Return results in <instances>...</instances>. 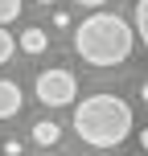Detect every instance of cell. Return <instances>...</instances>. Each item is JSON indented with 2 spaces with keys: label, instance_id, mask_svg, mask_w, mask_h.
I'll list each match as a JSON object with an SVG mask.
<instances>
[{
  "label": "cell",
  "instance_id": "cell-12",
  "mask_svg": "<svg viewBox=\"0 0 148 156\" xmlns=\"http://www.w3.org/2000/svg\"><path fill=\"white\" fill-rule=\"evenodd\" d=\"M74 4H82V8H99V4H107V0H74Z\"/></svg>",
  "mask_w": 148,
  "mask_h": 156
},
{
  "label": "cell",
  "instance_id": "cell-15",
  "mask_svg": "<svg viewBox=\"0 0 148 156\" xmlns=\"http://www.w3.org/2000/svg\"><path fill=\"white\" fill-rule=\"evenodd\" d=\"M37 4H45V8H49V4H58V0H37Z\"/></svg>",
  "mask_w": 148,
  "mask_h": 156
},
{
  "label": "cell",
  "instance_id": "cell-5",
  "mask_svg": "<svg viewBox=\"0 0 148 156\" xmlns=\"http://www.w3.org/2000/svg\"><path fill=\"white\" fill-rule=\"evenodd\" d=\"M16 45L25 49V54H41V49L49 45V37H45V29H37V25H29V29L16 37Z\"/></svg>",
  "mask_w": 148,
  "mask_h": 156
},
{
  "label": "cell",
  "instance_id": "cell-11",
  "mask_svg": "<svg viewBox=\"0 0 148 156\" xmlns=\"http://www.w3.org/2000/svg\"><path fill=\"white\" fill-rule=\"evenodd\" d=\"M54 25H58V29H66V25H70V12H62V8H58V12H54Z\"/></svg>",
  "mask_w": 148,
  "mask_h": 156
},
{
  "label": "cell",
  "instance_id": "cell-14",
  "mask_svg": "<svg viewBox=\"0 0 148 156\" xmlns=\"http://www.w3.org/2000/svg\"><path fill=\"white\" fill-rule=\"evenodd\" d=\"M140 99H144V103H148V82H144V86H140Z\"/></svg>",
  "mask_w": 148,
  "mask_h": 156
},
{
  "label": "cell",
  "instance_id": "cell-4",
  "mask_svg": "<svg viewBox=\"0 0 148 156\" xmlns=\"http://www.w3.org/2000/svg\"><path fill=\"white\" fill-rule=\"evenodd\" d=\"M21 103H25L21 86H16L13 78H0V119H13L16 111H21Z\"/></svg>",
  "mask_w": 148,
  "mask_h": 156
},
{
  "label": "cell",
  "instance_id": "cell-1",
  "mask_svg": "<svg viewBox=\"0 0 148 156\" xmlns=\"http://www.w3.org/2000/svg\"><path fill=\"white\" fill-rule=\"evenodd\" d=\"M132 107H128L119 94H91V99H82L74 107V132L82 136V144H91V148L99 152H111L119 148V144L132 136Z\"/></svg>",
  "mask_w": 148,
  "mask_h": 156
},
{
  "label": "cell",
  "instance_id": "cell-13",
  "mask_svg": "<svg viewBox=\"0 0 148 156\" xmlns=\"http://www.w3.org/2000/svg\"><path fill=\"white\" fill-rule=\"evenodd\" d=\"M140 148L148 152V127H144V132H140Z\"/></svg>",
  "mask_w": 148,
  "mask_h": 156
},
{
  "label": "cell",
  "instance_id": "cell-6",
  "mask_svg": "<svg viewBox=\"0 0 148 156\" xmlns=\"http://www.w3.org/2000/svg\"><path fill=\"white\" fill-rule=\"evenodd\" d=\"M33 140H37L41 148H54V144L62 140V127L49 123V119H41V123H33Z\"/></svg>",
  "mask_w": 148,
  "mask_h": 156
},
{
  "label": "cell",
  "instance_id": "cell-2",
  "mask_svg": "<svg viewBox=\"0 0 148 156\" xmlns=\"http://www.w3.org/2000/svg\"><path fill=\"white\" fill-rule=\"evenodd\" d=\"M132 45H136V29L124 21V16H115V12H91L82 25H78V33H74L78 58L91 62V66H99V70L128 62Z\"/></svg>",
  "mask_w": 148,
  "mask_h": 156
},
{
  "label": "cell",
  "instance_id": "cell-16",
  "mask_svg": "<svg viewBox=\"0 0 148 156\" xmlns=\"http://www.w3.org/2000/svg\"><path fill=\"white\" fill-rule=\"evenodd\" d=\"M99 156H111V152H99Z\"/></svg>",
  "mask_w": 148,
  "mask_h": 156
},
{
  "label": "cell",
  "instance_id": "cell-3",
  "mask_svg": "<svg viewBox=\"0 0 148 156\" xmlns=\"http://www.w3.org/2000/svg\"><path fill=\"white\" fill-rule=\"evenodd\" d=\"M33 94H37V103H45V107H70L74 94H78V82H74L70 70L54 66V70H41V74H37Z\"/></svg>",
  "mask_w": 148,
  "mask_h": 156
},
{
  "label": "cell",
  "instance_id": "cell-9",
  "mask_svg": "<svg viewBox=\"0 0 148 156\" xmlns=\"http://www.w3.org/2000/svg\"><path fill=\"white\" fill-rule=\"evenodd\" d=\"M13 49H16V37H13L8 29H0V66H4L8 58H13Z\"/></svg>",
  "mask_w": 148,
  "mask_h": 156
},
{
  "label": "cell",
  "instance_id": "cell-10",
  "mask_svg": "<svg viewBox=\"0 0 148 156\" xmlns=\"http://www.w3.org/2000/svg\"><path fill=\"white\" fill-rule=\"evenodd\" d=\"M0 152H4V156H21V140H4Z\"/></svg>",
  "mask_w": 148,
  "mask_h": 156
},
{
  "label": "cell",
  "instance_id": "cell-8",
  "mask_svg": "<svg viewBox=\"0 0 148 156\" xmlns=\"http://www.w3.org/2000/svg\"><path fill=\"white\" fill-rule=\"evenodd\" d=\"M16 16H21V0H0V29L8 21H16Z\"/></svg>",
  "mask_w": 148,
  "mask_h": 156
},
{
  "label": "cell",
  "instance_id": "cell-7",
  "mask_svg": "<svg viewBox=\"0 0 148 156\" xmlns=\"http://www.w3.org/2000/svg\"><path fill=\"white\" fill-rule=\"evenodd\" d=\"M136 37L148 49V0H136Z\"/></svg>",
  "mask_w": 148,
  "mask_h": 156
}]
</instances>
